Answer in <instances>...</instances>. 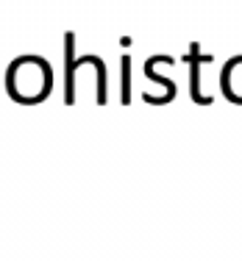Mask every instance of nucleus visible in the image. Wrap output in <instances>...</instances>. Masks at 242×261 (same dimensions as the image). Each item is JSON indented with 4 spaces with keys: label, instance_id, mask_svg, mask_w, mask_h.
Instances as JSON below:
<instances>
[{
    "label": "nucleus",
    "instance_id": "nucleus-1",
    "mask_svg": "<svg viewBox=\"0 0 242 261\" xmlns=\"http://www.w3.org/2000/svg\"><path fill=\"white\" fill-rule=\"evenodd\" d=\"M51 64L36 56L17 59L6 72V89L20 103H39L51 95Z\"/></svg>",
    "mask_w": 242,
    "mask_h": 261
},
{
    "label": "nucleus",
    "instance_id": "nucleus-2",
    "mask_svg": "<svg viewBox=\"0 0 242 261\" xmlns=\"http://www.w3.org/2000/svg\"><path fill=\"white\" fill-rule=\"evenodd\" d=\"M223 92H226L228 100L242 103V56L231 59L223 70Z\"/></svg>",
    "mask_w": 242,
    "mask_h": 261
}]
</instances>
